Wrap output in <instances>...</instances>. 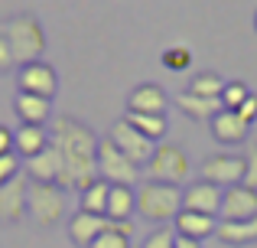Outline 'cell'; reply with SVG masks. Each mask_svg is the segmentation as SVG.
Returning a JSON list of instances; mask_svg holds the SVG:
<instances>
[{
	"label": "cell",
	"mask_w": 257,
	"mask_h": 248,
	"mask_svg": "<svg viewBox=\"0 0 257 248\" xmlns=\"http://www.w3.org/2000/svg\"><path fill=\"white\" fill-rule=\"evenodd\" d=\"M52 147L62 157V177H59V186L72 193H82L94 183L98 177V144L101 137L91 131L88 124H82L78 118L62 115L52 121Z\"/></svg>",
	"instance_id": "cell-1"
},
{
	"label": "cell",
	"mask_w": 257,
	"mask_h": 248,
	"mask_svg": "<svg viewBox=\"0 0 257 248\" xmlns=\"http://www.w3.org/2000/svg\"><path fill=\"white\" fill-rule=\"evenodd\" d=\"M0 36L10 43V52H13V62L23 69L30 62H39L46 52V33H43V23L36 20V13H13L0 23Z\"/></svg>",
	"instance_id": "cell-2"
},
{
	"label": "cell",
	"mask_w": 257,
	"mask_h": 248,
	"mask_svg": "<svg viewBox=\"0 0 257 248\" xmlns=\"http://www.w3.org/2000/svg\"><path fill=\"white\" fill-rule=\"evenodd\" d=\"M137 212L153 225H173V219L182 212V186L157 180L137 183Z\"/></svg>",
	"instance_id": "cell-3"
},
{
	"label": "cell",
	"mask_w": 257,
	"mask_h": 248,
	"mask_svg": "<svg viewBox=\"0 0 257 248\" xmlns=\"http://www.w3.org/2000/svg\"><path fill=\"white\" fill-rule=\"evenodd\" d=\"M144 173H147V180H157V183L186 186L192 167H189V157L179 144H157V150H153L150 163L144 167Z\"/></svg>",
	"instance_id": "cell-4"
},
{
	"label": "cell",
	"mask_w": 257,
	"mask_h": 248,
	"mask_svg": "<svg viewBox=\"0 0 257 248\" xmlns=\"http://www.w3.org/2000/svg\"><path fill=\"white\" fill-rule=\"evenodd\" d=\"M26 212L36 225H56L65 216V190L59 183H30Z\"/></svg>",
	"instance_id": "cell-5"
},
{
	"label": "cell",
	"mask_w": 257,
	"mask_h": 248,
	"mask_svg": "<svg viewBox=\"0 0 257 248\" xmlns=\"http://www.w3.org/2000/svg\"><path fill=\"white\" fill-rule=\"evenodd\" d=\"M140 173L144 170L124 150H117V144L111 137H101V144H98V177L101 180H107L111 186H134L140 180Z\"/></svg>",
	"instance_id": "cell-6"
},
{
	"label": "cell",
	"mask_w": 257,
	"mask_h": 248,
	"mask_svg": "<svg viewBox=\"0 0 257 248\" xmlns=\"http://www.w3.org/2000/svg\"><path fill=\"white\" fill-rule=\"evenodd\" d=\"M199 180L218 186V190H231L241 186L244 180V157L241 153H212L199 163Z\"/></svg>",
	"instance_id": "cell-7"
},
{
	"label": "cell",
	"mask_w": 257,
	"mask_h": 248,
	"mask_svg": "<svg viewBox=\"0 0 257 248\" xmlns=\"http://www.w3.org/2000/svg\"><path fill=\"white\" fill-rule=\"evenodd\" d=\"M107 137H111L114 144H117V150H124L137 167H147L150 157H153V150H157V144H153L150 137H144L127 118H117V121L111 124V131H107Z\"/></svg>",
	"instance_id": "cell-8"
},
{
	"label": "cell",
	"mask_w": 257,
	"mask_h": 248,
	"mask_svg": "<svg viewBox=\"0 0 257 248\" xmlns=\"http://www.w3.org/2000/svg\"><path fill=\"white\" fill-rule=\"evenodd\" d=\"M17 89L26 92V95H39V98H49L52 102L59 92V75L49 62L39 59V62H30L17 72Z\"/></svg>",
	"instance_id": "cell-9"
},
{
	"label": "cell",
	"mask_w": 257,
	"mask_h": 248,
	"mask_svg": "<svg viewBox=\"0 0 257 248\" xmlns=\"http://www.w3.org/2000/svg\"><path fill=\"white\" fill-rule=\"evenodd\" d=\"M26 190H30L26 173L0 186V225H17L26 219Z\"/></svg>",
	"instance_id": "cell-10"
},
{
	"label": "cell",
	"mask_w": 257,
	"mask_h": 248,
	"mask_svg": "<svg viewBox=\"0 0 257 248\" xmlns=\"http://www.w3.org/2000/svg\"><path fill=\"white\" fill-rule=\"evenodd\" d=\"M221 196H225V190L205 183V180H195V183H186V186H182V209L202 212V216H215V219H218V212H221Z\"/></svg>",
	"instance_id": "cell-11"
},
{
	"label": "cell",
	"mask_w": 257,
	"mask_h": 248,
	"mask_svg": "<svg viewBox=\"0 0 257 248\" xmlns=\"http://www.w3.org/2000/svg\"><path fill=\"white\" fill-rule=\"evenodd\" d=\"M221 222H247V219H257V190H247V186H231L221 196Z\"/></svg>",
	"instance_id": "cell-12"
},
{
	"label": "cell",
	"mask_w": 257,
	"mask_h": 248,
	"mask_svg": "<svg viewBox=\"0 0 257 248\" xmlns=\"http://www.w3.org/2000/svg\"><path fill=\"white\" fill-rule=\"evenodd\" d=\"M166 108H170V98L153 82L134 85L127 95V115H166Z\"/></svg>",
	"instance_id": "cell-13"
},
{
	"label": "cell",
	"mask_w": 257,
	"mask_h": 248,
	"mask_svg": "<svg viewBox=\"0 0 257 248\" xmlns=\"http://www.w3.org/2000/svg\"><path fill=\"white\" fill-rule=\"evenodd\" d=\"M23 173H26L30 183H59V177H62V157H59V150L49 144L43 153L23 160Z\"/></svg>",
	"instance_id": "cell-14"
},
{
	"label": "cell",
	"mask_w": 257,
	"mask_h": 248,
	"mask_svg": "<svg viewBox=\"0 0 257 248\" xmlns=\"http://www.w3.org/2000/svg\"><path fill=\"white\" fill-rule=\"evenodd\" d=\"M247 131H251V124H247L238 111L221 108L218 115L212 118V137L218 140V144H225V147L244 144V140H247Z\"/></svg>",
	"instance_id": "cell-15"
},
{
	"label": "cell",
	"mask_w": 257,
	"mask_h": 248,
	"mask_svg": "<svg viewBox=\"0 0 257 248\" xmlns=\"http://www.w3.org/2000/svg\"><path fill=\"white\" fill-rule=\"evenodd\" d=\"M107 229V216H94V212H82L78 209L75 216L69 219V238L78 248H91L94 238Z\"/></svg>",
	"instance_id": "cell-16"
},
{
	"label": "cell",
	"mask_w": 257,
	"mask_h": 248,
	"mask_svg": "<svg viewBox=\"0 0 257 248\" xmlns=\"http://www.w3.org/2000/svg\"><path fill=\"white\" fill-rule=\"evenodd\" d=\"M49 144H52V137H49V131H46L43 124H20L17 131H13V150H17V157H23V160L43 153Z\"/></svg>",
	"instance_id": "cell-17"
},
{
	"label": "cell",
	"mask_w": 257,
	"mask_h": 248,
	"mask_svg": "<svg viewBox=\"0 0 257 248\" xmlns=\"http://www.w3.org/2000/svg\"><path fill=\"white\" fill-rule=\"evenodd\" d=\"M173 229H176V235H186V238L202 242V238H208V235H215V232H218V219H215V216H202V212L182 209L179 216L173 219Z\"/></svg>",
	"instance_id": "cell-18"
},
{
	"label": "cell",
	"mask_w": 257,
	"mask_h": 248,
	"mask_svg": "<svg viewBox=\"0 0 257 248\" xmlns=\"http://www.w3.org/2000/svg\"><path fill=\"white\" fill-rule=\"evenodd\" d=\"M13 111H17V118L23 124H43L46 127V121L52 118V102H49V98L20 92V95L13 98Z\"/></svg>",
	"instance_id": "cell-19"
},
{
	"label": "cell",
	"mask_w": 257,
	"mask_h": 248,
	"mask_svg": "<svg viewBox=\"0 0 257 248\" xmlns=\"http://www.w3.org/2000/svg\"><path fill=\"white\" fill-rule=\"evenodd\" d=\"M134 212H137V186H111L104 216L114 222H127Z\"/></svg>",
	"instance_id": "cell-20"
},
{
	"label": "cell",
	"mask_w": 257,
	"mask_h": 248,
	"mask_svg": "<svg viewBox=\"0 0 257 248\" xmlns=\"http://www.w3.org/2000/svg\"><path fill=\"white\" fill-rule=\"evenodd\" d=\"M215 238L231 248H241V245H254L257 242V219H247V222H221L218 219V232Z\"/></svg>",
	"instance_id": "cell-21"
},
{
	"label": "cell",
	"mask_w": 257,
	"mask_h": 248,
	"mask_svg": "<svg viewBox=\"0 0 257 248\" xmlns=\"http://www.w3.org/2000/svg\"><path fill=\"white\" fill-rule=\"evenodd\" d=\"M176 105H179V108L186 111V118H192V121H212V118L221 111V102H218V98H199V95H189L186 89L179 92Z\"/></svg>",
	"instance_id": "cell-22"
},
{
	"label": "cell",
	"mask_w": 257,
	"mask_h": 248,
	"mask_svg": "<svg viewBox=\"0 0 257 248\" xmlns=\"http://www.w3.org/2000/svg\"><path fill=\"white\" fill-rule=\"evenodd\" d=\"M107 193H111V183H107V180H94L88 190L78 193V209L94 212V216H104L107 212Z\"/></svg>",
	"instance_id": "cell-23"
},
{
	"label": "cell",
	"mask_w": 257,
	"mask_h": 248,
	"mask_svg": "<svg viewBox=\"0 0 257 248\" xmlns=\"http://www.w3.org/2000/svg\"><path fill=\"white\" fill-rule=\"evenodd\" d=\"M131 232H134L131 222H114V219H107V229L94 238L91 248H131Z\"/></svg>",
	"instance_id": "cell-24"
},
{
	"label": "cell",
	"mask_w": 257,
	"mask_h": 248,
	"mask_svg": "<svg viewBox=\"0 0 257 248\" xmlns=\"http://www.w3.org/2000/svg\"><path fill=\"white\" fill-rule=\"evenodd\" d=\"M221 89H225V82H221L215 72H199V75H192V82L186 85L189 95H199V98H221Z\"/></svg>",
	"instance_id": "cell-25"
},
{
	"label": "cell",
	"mask_w": 257,
	"mask_h": 248,
	"mask_svg": "<svg viewBox=\"0 0 257 248\" xmlns=\"http://www.w3.org/2000/svg\"><path fill=\"white\" fill-rule=\"evenodd\" d=\"M124 118H127L134 127H137L144 137H150V140H160V137L166 134V127H170L166 115H124Z\"/></svg>",
	"instance_id": "cell-26"
},
{
	"label": "cell",
	"mask_w": 257,
	"mask_h": 248,
	"mask_svg": "<svg viewBox=\"0 0 257 248\" xmlns=\"http://www.w3.org/2000/svg\"><path fill=\"white\" fill-rule=\"evenodd\" d=\"M251 98V89H247L244 82H225V89H221V108H228V111H238L241 105Z\"/></svg>",
	"instance_id": "cell-27"
},
{
	"label": "cell",
	"mask_w": 257,
	"mask_h": 248,
	"mask_svg": "<svg viewBox=\"0 0 257 248\" xmlns=\"http://www.w3.org/2000/svg\"><path fill=\"white\" fill-rule=\"evenodd\" d=\"M160 62H163L170 72H182V69H189V62H192V52H189L186 46H170V49H163Z\"/></svg>",
	"instance_id": "cell-28"
},
{
	"label": "cell",
	"mask_w": 257,
	"mask_h": 248,
	"mask_svg": "<svg viewBox=\"0 0 257 248\" xmlns=\"http://www.w3.org/2000/svg\"><path fill=\"white\" fill-rule=\"evenodd\" d=\"M140 248H176V229L173 225H157V229L144 238Z\"/></svg>",
	"instance_id": "cell-29"
},
{
	"label": "cell",
	"mask_w": 257,
	"mask_h": 248,
	"mask_svg": "<svg viewBox=\"0 0 257 248\" xmlns=\"http://www.w3.org/2000/svg\"><path fill=\"white\" fill-rule=\"evenodd\" d=\"M23 173V163H20L17 153H0V186L10 183L13 177H20Z\"/></svg>",
	"instance_id": "cell-30"
},
{
	"label": "cell",
	"mask_w": 257,
	"mask_h": 248,
	"mask_svg": "<svg viewBox=\"0 0 257 248\" xmlns=\"http://www.w3.org/2000/svg\"><path fill=\"white\" fill-rule=\"evenodd\" d=\"M241 186L257 190V147H247L244 153V180H241Z\"/></svg>",
	"instance_id": "cell-31"
},
{
	"label": "cell",
	"mask_w": 257,
	"mask_h": 248,
	"mask_svg": "<svg viewBox=\"0 0 257 248\" xmlns=\"http://www.w3.org/2000/svg\"><path fill=\"white\" fill-rule=\"evenodd\" d=\"M238 115L244 118L247 124H254V121H257V95H254V92H251V98H247V102L238 108Z\"/></svg>",
	"instance_id": "cell-32"
},
{
	"label": "cell",
	"mask_w": 257,
	"mask_h": 248,
	"mask_svg": "<svg viewBox=\"0 0 257 248\" xmlns=\"http://www.w3.org/2000/svg\"><path fill=\"white\" fill-rule=\"evenodd\" d=\"M13 52H10V43H7L4 36H0V72H7V69H13Z\"/></svg>",
	"instance_id": "cell-33"
},
{
	"label": "cell",
	"mask_w": 257,
	"mask_h": 248,
	"mask_svg": "<svg viewBox=\"0 0 257 248\" xmlns=\"http://www.w3.org/2000/svg\"><path fill=\"white\" fill-rule=\"evenodd\" d=\"M0 153H17L13 150V131L0 124Z\"/></svg>",
	"instance_id": "cell-34"
},
{
	"label": "cell",
	"mask_w": 257,
	"mask_h": 248,
	"mask_svg": "<svg viewBox=\"0 0 257 248\" xmlns=\"http://www.w3.org/2000/svg\"><path fill=\"white\" fill-rule=\"evenodd\" d=\"M176 248H202V242H195V238H186V235H176Z\"/></svg>",
	"instance_id": "cell-35"
},
{
	"label": "cell",
	"mask_w": 257,
	"mask_h": 248,
	"mask_svg": "<svg viewBox=\"0 0 257 248\" xmlns=\"http://www.w3.org/2000/svg\"><path fill=\"white\" fill-rule=\"evenodd\" d=\"M254 30H257V13H254Z\"/></svg>",
	"instance_id": "cell-36"
}]
</instances>
